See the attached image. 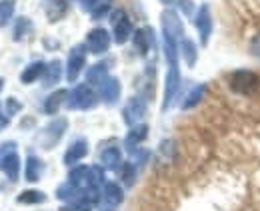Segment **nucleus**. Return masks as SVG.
Masks as SVG:
<instances>
[{
  "mask_svg": "<svg viewBox=\"0 0 260 211\" xmlns=\"http://www.w3.org/2000/svg\"><path fill=\"white\" fill-rule=\"evenodd\" d=\"M122 178H124L126 183H132V180H134V165H132V163H126V165H124V170H122Z\"/></svg>",
  "mask_w": 260,
  "mask_h": 211,
  "instance_id": "obj_31",
  "label": "nucleus"
},
{
  "mask_svg": "<svg viewBox=\"0 0 260 211\" xmlns=\"http://www.w3.org/2000/svg\"><path fill=\"white\" fill-rule=\"evenodd\" d=\"M46 199V195L42 191H36V189H28V191H22L18 195V203H42Z\"/></svg>",
  "mask_w": 260,
  "mask_h": 211,
  "instance_id": "obj_24",
  "label": "nucleus"
},
{
  "mask_svg": "<svg viewBox=\"0 0 260 211\" xmlns=\"http://www.w3.org/2000/svg\"><path fill=\"white\" fill-rule=\"evenodd\" d=\"M92 201H88L86 197H78V199H74V201H70L68 205H64L60 211H90L92 209Z\"/></svg>",
  "mask_w": 260,
  "mask_h": 211,
  "instance_id": "obj_26",
  "label": "nucleus"
},
{
  "mask_svg": "<svg viewBox=\"0 0 260 211\" xmlns=\"http://www.w3.org/2000/svg\"><path fill=\"white\" fill-rule=\"evenodd\" d=\"M146 134H148V128H146V125H136V128H132L130 134L126 136V142H124L126 148H128V150H134V148L146 138Z\"/></svg>",
  "mask_w": 260,
  "mask_h": 211,
  "instance_id": "obj_20",
  "label": "nucleus"
},
{
  "mask_svg": "<svg viewBox=\"0 0 260 211\" xmlns=\"http://www.w3.org/2000/svg\"><path fill=\"white\" fill-rule=\"evenodd\" d=\"M66 104H68V108H74V110H88L96 104V96L88 86H78L68 96Z\"/></svg>",
  "mask_w": 260,
  "mask_h": 211,
  "instance_id": "obj_3",
  "label": "nucleus"
},
{
  "mask_svg": "<svg viewBox=\"0 0 260 211\" xmlns=\"http://www.w3.org/2000/svg\"><path fill=\"white\" fill-rule=\"evenodd\" d=\"M100 96L104 102L108 104H114L120 96V82L116 78H106L102 84H100Z\"/></svg>",
  "mask_w": 260,
  "mask_h": 211,
  "instance_id": "obj_10",
  "label": "nucleus"
},
{
  "mask_svg": "<svg viewBox=\"0 0 260 211\" xmlns=\"http://www.w3.org/2000/svg\"><path fill=\"white\" fill-rule=\"evenodd\" d=\"M196 26L200 30V38H202V44L208 42V36H210V28H212V20H210V14H208V8L202 6L200 12H198V18H196Z\"/></svg>",
  "mask_w": 260,
  "mask_h": 211,
  "instance_id": "obj_13",
  "label": "nucleus"
},
{
  "mask_svg": "<svg viewBox=\"0 0 260 211\" xmlns=\"http://www.w3.org/2000/svg\"><path fill=\"white\" fill-rule=\"evenodd\" d=\"M60 70H62L60 62L58 60L50 62V64L46 66V70H44V86H52V84H56V82L60 80Z\"/></svg>",
  "mask_w": 260,
  "mask_h": 211,
  "instance_id": "obj_21",
  "label": "nucleus"
},
{
  "mask_svg": "<svg viewBox=\"0 0 260 211\" xmlns=\"http://www.w3.org/2000/svg\"><path fill=\"white\" fill-rule=\"evenodd\" d=\"M86 46H88V50H90L92 54H102V52H106L108 46H110V36H108V32L104 30V28H94V30H90L88 36H86Z\"/></svg>",
  "mask_w": 260,
  "mask_h": 211,
  "instance_id": "obj_6",
  "label": "nucleus"
},
{
  "mask_svg": "<svg viewBox=\"0 0 260 211\" xmlns=\"http://www.w3.org/2000/svg\"><path fill=\"white\" fill-rule=\"evenodd\" d=\"M66 130V120L64 118H58V120L50 121L46 128H44V134H42V138H44V146H46V150H50L60 138H62V134H64Z\"/></svg>",
  "mask_w": 260,
  "mask_h": 211,
  "instance_id": "obj_8",
  "label": "nucleus"
},
{
  "mask_svg": "<svg viewBox=\"0 0 260 211\" xmlns=\"http://www.w3.org/2000/svg\"><path fill=\"white\" fill-rule=\"evenodd\" d=\"M162 30H164V36H168V38H172V40H176L178 42V38L182 36V22L178 20V16H176V12H172V10H164L162 12Z\"/></svg>",
  "mask_w": 260,
  "mask_h": 211,
  "instance_id": "obj_7",
  "label": "nucleus"
},
{
  "mask_svg": "<svg viewBox=\"0 0 260 211\" xmlns=\"http://www.w3.org/2000/svg\"><path fill=\"white\" fill-rule=\"evenodd\" d=\"M14 14V0H0V26H4Z\"/></svg>",
  "mask_w": 260,
  "mask_h": 211,
  "instance_id": "obj_25",
  "label": "nucleus"
},
{
  "mask_svg": "<svg viewBox=\"0 0 260 211\" xmlns=\"http://www.w3.org/2000/svg\"><path fill=\"white\" fill-rule=\"evenodd\" d=\"M28 30H30V20L28 18H18L16 28H14V40H22Z\"/></svg>",
  "mask_w": 260,
  "mask_h": 211,
  "instance_id": "obj_27",
  "label": "nucleus"
},
{
  "mask_svg": "<svg viewBox=\"0 0 260 211\" xmlns=\"http://www.w3.org/2000/svg\"><path fill=\"white\" fill-rule=\"evenodd\" d=\"M102 199L108 207H116L120 201H122V189L116 185V183H106L104 185V193H102Z\"/></svg>",
  "mask_w": 260,
  "mask_h": 211,
  "instance_id": "obj_14",
  "label": "nucleus"
},
{
  "mask_svg": "<svg viewBox=\"0 0 260 211\" xmlns=\"http://www.w3.org/2000/svg\"><path fill=\"white\" fill-rule=\"evenodd\" d=\"M20 108H22V106L16 102V98H8V100H6V116H12V114H16Z\"/></svg>",
  "mask_w": 260,
  "mask_h": 211,
  "instance_id": "obj_30",
  "label": "nucleus"
},
{
  "mask_svg": "<svg viewBox=\"0 0 260 211\" xmlns=\"http://www.w3.org/2000/svg\"><path fill=\"white\" fill-rule=\"evenodd\" d=\"M42 174V161L36 155H28L26 157V167H24V178L26 181H38Z\"/></svg>",
  "mask_w": 260,
  "mask_h": 211,
  "instance_id": "obj_16",
  "label": "nucleus"
},
{
  "mask_svg": "<svg viewBox=\"0 0 260 211\" xmlns=\"http://www.w3.org/2000/svg\"><path fill=\"white\" fill-rule=\"evenodd\" d=\"M202 94H204V86L194 88V90L188 94V98H186V102L182 104V108H192V106H196V104L202 100Z\"/></svg>",
  "mask_w": 260,
  "mask_h": 211,
  "instance_id": "obj_28",
  "label": "nucleus"
},
{
  "mask_svg": "<svg viewBox=\"0 0 260 211\" xmlns=\"http://www.w3.org/2000/svg\"><path fill=\"white\" fill-rule=\"evenodd\" d=\"M76 195H78V187L72 185L70 181L64 183V185H60L58 191H56V197H58V199H64V201H74V199H78Z\"/></svg>",
  "mask_w": 260,
  "mask_h": 211,
  "instance_id": "obj_23",
  "label": "nucleus"
},
{
  "mask_svg": "<svg viewBox=\"0 0 260 211\" xmlns=\"http://www.w3.org/2000/svg\"><path fill=\"white\" fill-rule=\"evenodd\" d=\"M44 70H46L44 62H32V64H28V66L22 70L20 80H22L24 84H30V82H34V80H38V76L44 74Z\"/></svg>",
  "mask_w": 260,
  "mask_h": 211,
  "instance_id": "obj_15",
  "label": "nucleus"
},
{
  "mask_svg": "<svg viewBox=\"0 0 260 211\" xmlns=\"http://www.w3.org/2000/svg\"><path fill=\"white\" fill-rule=\"evenodd\" d=\"M0 170L10 181H18L20 176V157L16 153V144L8 142L0 146Z\"/></svg>",
  "mask_w": 260,
  "mask_h": 211,
  "instance_id": "obj_1",
  "label": "nucleus"
},
{
  "mask_svg": "<svg viewBox=\"0 0 260 211\" xmlns=\"http://www.w3.org/2000/svg\"><path fill=\"white\" fill-rule=\"evenodd\" d=\"M66 98H68V92L66 90L54 92V94H52V96H48V100L44 102V112H46V114H56V112H58V108L62 106V102H64Z\"/></svg>",
  "mask_w": 260,
  "mask_h": 211,
  "instance_id": "obj_18",
  "label": "nucleus"
},
{
  "mask_svg": "<svg viewBox=\"0 0 260 211\" xmlns=\"http://www.w3.org/2000/svg\"><path fill=\"white\" fill-rule=\"evenodd\" d=\"M258 84H260L258 76L252 74V72H246V70L234 72V74L230 76V88H232V92H236V94L248 96V94L256 92Z\"/></svg>",
  "mask_w": 260,
  "mask_h": 211,
  "instance_id": "obj_2",
  "label": "nucleus"
},
{
  "mask_svg": "<svg viewBox=\"0 0 260 211\" xmlns=\"http://www.w3.org/2000/svg\"><path fill=\"white\" fill-rule=\"evenodd\" d=\"M84 62H86V52H84V46H74L68 54V68H66V78L68 82H74L80 74V70L84 68Z\"/></svg>",
  "mask_w": 260,
  "mask_h": 211,
  "instance_id": "obj_4",
  "label": "nucleus"
},
{
  "mask_svg": "<svg viewBox=\"0 0 260 211\" xmlns=\"http://www.w3.org/2000/svg\"><path fill=\"white\" fill-rule=\"evenodd\" d=\"M8 125V116H4V114H0V130H4Z\"/></svg>",
  "mask_w": 260,
  "mask_h": 211,
  "instance_id": "obj_33",
  "label": "nucleus"
},
{
  "mask_svg": "<svg viewBox=\"0 0 260 211\" xmlns=\"http://www.w3.org/2000/svg\"><path fill=\"white\" fill-rule=\"evenodd\" d=\"M250 52H252L256 58H260V34L252 40V44H250Z\"/></svg>",
  "mask_w": 260,
  "mask_h": 211,
  "instance_id": "obj_32",
  "label": "nucleus"
},
{
  "mask_svg": "<svg viewBox=\"0 0 260 211\" xmlns=\"http://www.w3.org/2000/svg\"><path fill=\"white\" fill-rule=\"evenodd\" d=\"M154 38H152V28H140V30L134 34V44H136V50L144 56L148 54L150 46H152Z\"/></svg>",
  "mask_w": 260,
  "mask_h": 211,
  "instance_id": "obj_12",
  "label": "nucleus"
},
{
  "mask_svg": "<svg viewBox=\"0 0 260 211\" xmlns=\"http://www.w3.org/2000/svg\"><path fill=\"white\" fill-rule=\"evenodd\" d=\"M182 54L186 56V64H188V66H192L196 62V48L190 40H184V42H182Z\"/></svg>",
  "mask_w": 260,
  "mask_h": 211,
  "instance_id": "obj_29",
  "label": "nucleus"
},
{
  "mask_svg": "<svg viewBox=\"0 0 260 211\" xmlns=\"http://www.w3.org/2000/svg\"><path fill=\"white\" fill-rule=\"evenodd\" d=\"M2 86H4V80L0 78V92H2Z\"/></svg>",
  "mask_w": 260,
  "mask_h": 211,
  "instance_id": "obj_34",
  "label": "nucleus"
},
{
  "mask_svg": "<svg viewBox=\"0 0 260 211\" xmlns=\"http://www.w3.org/2000/svg\"><path fill=\"white\" fill-rule=\"evenodd\" d=\"M108 76H106V64H94L88 72H86V80L90 82V84H102L104 80H106Z\"/></svg>",
  "mask_w": 260,
  "mask_h": 211,
  "instance_id": "obj_22",
  "label": "nucleus"
},
{
  "mask_svg": "<svg viewBox=\"0 0 260 211\" xmlns=\"http://www.w3.org/2000/svg\"><path fill=\"white\" fill-rule=\"evenodd\" d=\"M112 24H114V40L118 44H124L132 36V26H130V20L126 18V12L124 10H116L112 14Z\"/></svg>",
  "mask_w": 260,
  "mask_h": 211,
  "instance_id": "obj_5",
  "label": "nucleus"
},
{
  "mask_svg": "<svg viewBox=\"0 0 260 211\" xmlns=\"http://www.w3.org/2000/svg\"><path fill=\"white\" fill-rule=\"evenodd\" d=\"M80 2L84 4L86 10H90V14H92L94 18L104 16V14L108 12L110 4H112V0H80Z\"/></svg>",
  "mask_w": 260,
  "mask_h": 211,
  "instance_id": "obj_17",
  "label": "nucleus"
},
{
  "mask_svg": "<svg viewBox=\"0 0 260 211\" xmlns=\"http://www.w3.org/2000/svg\"><path fill=\"white\" fill-rule=\"evenodd\" d=\"M144 112H146L144 100L142 98H132L128 104H126V108H124V120H126V123L132 125V123H136V121L144 116Z\"/></svg>",
  "mask_w": 260,
  "mask_h": 211,
  "instance_id": "obj_9",
  "label": "nucleus"
},
{
  "mask_svg": "<svg viewBox=\"0 0 260 211\" xmlns=\"http://www.w3.org/2000/svg\"><path fill=\"white\" fill-rule=\"evenodd\" d=\"M100 163L104 167H108V170L118 167V163H120V150L118 148H106L100 153Z\"/></svg>",
  "mask_w": 260,
  "mask_h": 211,
  "instance_id": "obj_19",
  "label": "nucleus"
},
{
  "mask_svg": "<svg viewBox=\"0 0 260 211\" xmlns=\"http://www.w3.org/2000/svg\"><path fill=\"white\" fill-rule=\"evenodd\" d=\"M86 153H88V144H86L84 140H76L64 153V163L66 165H72V163L80 161Z\"/></svg>",
  "mask_w": 260,
  "mask_h": 211,
  "instance_id": "obj_11",
  "label": "nucleus"
}]
</instances>
